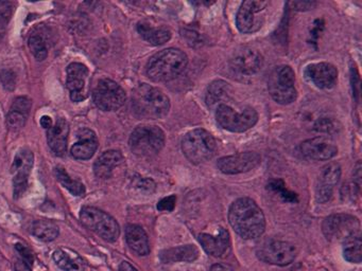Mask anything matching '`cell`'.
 Here are the masks:
<instances>
[{"instance_id":"cell-21","label":"cell","mask_w":362,"mask_h":271,"mask_svg":"<svg viewBox=\"0 0 362 271\" xmlns=\"http://www.w3.org/2000/svg\"><path fill=\"white\" fill-rule=\"evenodd\" d=\"M70 135V124L64 118H59L56 124L47 129V141L53 154L64 156L67 151V139Z\"/></svg>"},{"instance_id":"cell-44","label":"cell","mask_w":362,"mask_h":271,"mask_svg":"<svg viewBox=\"0 0 362 271\" xmlns=\"http://www.w3.org/2000/svg\"><path fill=\"white\" fill-rule=\"evenodd\" d=\"M119 271H139L135 267L132 266L129 262H123L120 264Z\"/></svg>"},{"instance_id":"cell-14","label":"cell","mask_w":362,"mask_h":271,"mask_svg":"<svg viewBox=\"0 0 362 271\" xmlns=\"http://www.w3.org/2000/svg\"><path fill=\"white\" fill-rule=\"evenodd\" d=\"M261 162V155L255 152H245L222 157L218 160L217 166L224 174L235 175L249 172L259 166Z\"/></svg>"},{"instance_id":"cell-24","label":"cell","mask_w":362,"mask_h":271,"mask_svg":"<svg viewBox=\"0 0 362 271\" xmlns=\"http://www.w3.org/2000/svg\"><path fill=\"white\" fill-rule=\"evenodd\" d=\"M125 241L130 248L139 255H148L150 253L148 235L145 230L137 225H129L125 228Z\"/></svg>"},{"instance_id":"cell-39","label":"cell","mask_w":362,"mask_h":271,"mask_svg":"<svg viewBox=\"0 0 362 271\" xmlns=\"http://www.w3.org/2000/svg\"><path fill=\"white\" fill-rule=\"evenodd\" d=\"M15 249H17V252L21 254V259H23L21 261H23L26 264L31 267V265L34 262V257H33L32 251H31L28 247L23 245V243H17V245H15Z\"/></svg>"},{"instance_id":"cell-4","label":"cell","mask_w":362,"mask_h":271,"mask_svg":"<svg viewBox=\"0 0 362 271\" xmlns=\"http://www.w3.org/2000/svg\"><path fill=\"white\" fill-rule=\"evenodd\" d=\"M182 151L192 164H203L216 154L217 143L212 133L203 129H197L184 136Z\"/></svg>"},{"instance_id":"cell-35","label":"cell","mask_w":362,"mask_h":271,"mask_svg":"<svg viewBox=\"0 0 362 271\" xmlns=\"http://www.w3.org/2000/svg\"><path fill=\"white\" fill-rule=\"evenodd\" d=\"M31 106H32V102L28 97H19L13 101L11 111H17V113H23V115L28 117L31 111Z\"/></svg>"},{"instance_id":"cell-26","label":"cell","mask_w":362,"mask_h":271,"mask_svg":"<svg viewBox=\"0 0 362 271\" xmlns=\"http://www.w3.org/2000/svg\"><path fill=\"white\" fill-rule=\"evenodd\" d=\"M137 31L145 42H148L153 46H161V45L166 44L171 39V32L168 29L163 28V27L157 28V27H153L150 23H145V21L137 25Z\"/></svg>"},{"instance_id":"cell-18","label":"cell","mask_w":362,"mask_h":271,"mask_svg":"<svg viewBox=\"0 0 362 271\" xmlns=\"http://www.w3.org/2000/svg\"><path fill=\"white\" fill-rule=\"evenodd\" d=\"M88 76V67L81 63H72L67 67L66 85L70 91V99L74 103L84 101L88 97L86 89Z\"/></svg>"},{"instance_id":"cell-31","label":"cell","mask_w":362,"mask_h":271,"mask_svg":"<svg viewBox=\"0 0 362 271\" xmlns=\"http://www.w3.org/2000/svg\"><path fill=\"white\" fill-rule=\"evenodd\" d=\"M361 237H360V235L351 237V239H348V241H344V259L350 263H356V264L361 263Z\"/></svg>"},{"instance_id":"cell-10","label":"cell","mask_w":362,"mask_h":271,"mask_svg":"<svg viewBox=\"0 0 362 271\" xmlns=\"http://www.w3.org/2000/svg\"><path fill=\"white\" fill-rule=\"evenodd\" d=\"M257 255L268 264L287 266L296 259V249L289 241L268 239L257 246Z\"/></svg>"},{"instance_id":"cell-27","label":"cell","mask_w":362,"mask_h":271,"mask_svg":"<svg viewBox=\"0 0 362 271\" xmlns=\"http://www.w3.org/2000/svg\"><path fill=\"white\" fill-rule=\"evenodd\" d=\"M53 261L63 271H84V262L77 253L70 254L66 250L58 249L52 254Z\"/></svg>"},{"instance_id":"cell-17","label":"cell","mask_w":362,"mask_h":271,"mask_svg":"<svg viewBox=\"0 0 362 271\" xmlns=\"http://www.w3.org/2000/svg\"><path fill=\"white\" fill-rule=\"evenodd\" d=\"M340 177H341V168L336 162H332L322 169L316 180V202L324 204L332 198L334 186H337Z\"/></svg>"},{"instance_id":"cell-6","label":"cell","mask_w":362,"mask_h":271,"mask_svg":"<svg viewBox=\"0 0 362 271\" xmlns=\"http://www.w3.org/2000/svg\"><path fill=\"white\" fill-rule=\"evenodd\" d=\"M268 89L271 97L281 105H288L296 101L298 91L296 88V74L287 65L275 67L269 76Z\"/></svg>"},{"instance_id":"cell-43","label":"cell","mask_w":362,"mask_h":271,"mask_svg":"<svg viewBox=\"0 0 362 271\" xmlns=\"http://www.w3.org/2000/svg\"><path fill=\"white\" fill-rule=\"evenodd\" d=\"M41 125L45 127V129H48L49 127H52V120H51L48 116H44V117H42V119H41Z\"/></svg>"},{"instance_id":"cell-19","label":"cell","mask_w":362,"mask_h":271,"mask_svg":"<svg viewBox=\"0 0 362 271\" xmlns=\"http://www.w3.org/2000/svg\"><path fill=\"white\" fill-rule=\"evenodd\" d=\"M307 78L321 89H330L337 83L338 70L330 63H316L307 67Z\"/></svg>"},{"instance_id":"cell-45","label":"cell","mask_w":362,"mask_h":271,"mask_svg":"<svg viewBox=\"0 0 362 271\" xmlns=\"http://www.w3.org/2000/svg\"><path fill=\"white\" fill-rule=\"evenodd\" d=\"M210 271H234L233 269L230 267L225 266V265L216 264L210 268Z\"/></svg>"},{"instance_id":"cell-16","label":"cell","mask_w":362,"mask_h":271,"mask_svg":"<svg viewBox=\"0 0 362 271\" xmlns=\"http://www.w3.org/2000/svg\"><path fill=\"white\" fill-rule=\"evenodd\" d=\"M263 63V56L259 51L252 48H241L234 52L230 66L238 74L252 76L259 72Z\"/></svg>"},{"instance_id":"cell-36","label":"cell","mask_w":362,"mask_h":271,"mask_svg":"<svg viewBox=\"0 0 362 271\" xmlns=\"http://www.w3.org/2000/svg\"><path fill=\"white\" fill-rule=\"evenodd\" d=\"M0 82L3 84L5 89L12 91L17 86V74L10 69H3L0 72Z\"/></svg>"},{"instance_id":"cell-25","label":"cell","mask_w":362,"mask_h":271,"mask_svg":"<svg viewBox=\"0 0 362 271\" xmlns=\"http://www.w3.org/2000/svg\"><path fill=\"white\" fill-rule=\"evenodd\" d=\"M199 257V249L194 245H185L176 248L166 249L159 254V259L165 264L178 262H194Z\"/></svg>"},{"instance_id":"cell-1","label":"cell","mask_w":362,"mask_h":271,"mask_svg":"<svg viewBox=\"0 0 362 271\" xmlns=\"http://www.w3.org/2000/svg\"><path fill=\"white\" fill-rule=\"evenodd\" d=\"M229 221L236 233L245 239H257L265 232V215L251 198H239L232 204Z\"/></svg>"},{"instance_id":"cell-9","label":"cell","mask_w":362,"mask_h":271,"mask_svg":"<svg viewBox=\"0 0 362 271\" xmlns=\"http://www.w3.org/2000/svg\"><path fill=\"white\" fill-rule=\"evenodd\" d=\"M322 230L330 241H345L360 235V221L350 214H332L324 219Z\"/></svg>"},{"instance_id":"cell-23","label":"cell","mask_w":362,"mask_h":271,"mask_svg":"<svg viewBox=\"0 0 362 271\" xmlns=\"http://www.w3.org/2000/svg\"><path fill=\"white\" fill-rule=\"evenodd\" d=\"M125 161L123 154L119 151H106L100 155L94 164V173L98 178L109 180L113 175L114 170L121 166Z\"/></svg>"},{"instance_id":"cell-12","label":"cell","mask_w":362,"mask_h":271,"mask_svg":"<svg viewBox=\"0 0 362 271\" xmlns=\"http://www.w3.org/2000/svg\"><path fill=\"white\" fill-rule=\"evenodd\" d=\"M269 3L267 1H245L240 6L236 25L241 33H255L263 27L265 23V13Z\"/></svg>"},{"instance_id":"cell-42","label":"cell","mask_w":362,"mask_h":271,"mask_svg":"<svg viewBox=\"0 0 362 271\" xmlns=\"http://www.w3.org/2000/svg\"><path fill=\"white\" fill-rule=\"evenodd\" d=\"M15 271H31V268L23 261L19 260L15 263Z\"/></svg>"},{"instance_id":"cell-7","label":"cell","mask_w":362,"mask_h":271,"mask_svg":"<svg viewBox=\"0 0 362 271\" xmlns=\"http://www.w3.org/2000/svg\"><path fill=\"white\" fill-rule=\"evenodd\" d=\"M80 219L86 228L97 233L104 241L114 243L119 237L120 228L117 221L110 214L98 208H82Z\"/></svg>"},{"instance_id":"cell-13","label":"cell","mask_w":362,"mask_h":271,"mask_svg":"<svg viewBox=\"0 0 362 271\" xmlns=\"http://www.w3.org/2000/svg\"><path fill=\"white\" fill-rule=\"evenodd\" d=\"M34 164L33 153L28 149H23L15 155L12 174H13V186H14V198L21 197L28 186V178Z\"/></svg>"},{"instance_id":"cell-22","label":"cell","mask_w":362,"mask_h":271,"mask_svg":"<svg viewBox=\"0 0 362 271\" xmlns=\"http://www.w3.org/2000/svg\"><path fill=\"white\" fill-rule=\"evenodd\" d=\"M78 137L80 140L72 145L70 154L78 160H88L94 156L98 149L96 133L90 129H82L79 131Z\"/></svg>"},{"instance_id":"cell-33","label":"cell","mask_w":362,"mask_h":271,"mask_svg":"<svg viewBox=\"0 0 362 271\" xmlns=\"http://www.w3.org/2000/svg\"><path fill=\"white\" fill-rule=\"evenodd\" d=\"M268 188L271 190V191L274 192L277 195L281 196L285 202H291V204L298 202V195H296V193L291 192L290 190H288V188H286V186H285L283 180H271V182L268 184Z\"/></svg>"},{"instance_id":"cell-15","label":"cell","mask_w":362,"mask_h":271,"mask_svg":"<svg viewBox=\"0 0 362 271\" xmlns=\"http://www.w3.org/2000/svg\"><path fill=\"white\" fill-rule=\"evenodd\" d=\"M300 152L303 156L312 160H330L337 156L338 147L334 141L325 137L308 139L300 144Z\"/></svg>"},{"instance_id":"cell-20","label":"cell","mask_w":362,"mask_h":271,"mask_svg":"<svg viewBox=\"0 0 362 271\" xmlns=\"http://www.w3.org/2000/svg\"><path fill=\"white\" fill-rule=\"evenodd\" d=\"M199 241L208 254L216 257H224L231 247L229 231L224 228H220L219 232L216 235L202 233L199 235Z\"/></svg>"},{"instance_id":"cell-3","label":"cell","mask_w":362,"mask_h":271,"mask_svg":"<svg viewBox=\"0 0 362 271\" xmlns=\"http://www.w3.org/2000/svg\"><path fill=\"white\" fill-rule=\"evenodd\" d=\"M188 64V58L180 49L168 48L159 51L149 60L145 72L153 82H169L178 78Z\"/></svg>"},{"instance_id":"cell-41","label":"cell","mask_w":362,"mask_h":271,"mask_svg":"<svg viewBox=\"0 0 362 271\" xmlns=\"http://www.w3.org/2000/svg\"><path fill=\"white\" fill-rule=\"evenodd\" d=\"M293 10L296 11H307V10L314 9L316 6L314 1H292L289 3Z\"/></svg>"},{"instance_id":"cell-37","label":"cell","mask_w":362,"mask_h":271,"mask_svg":"<svg viewBox=\"0 0 362 271\" xmlns=\"http://www.w3.org/2000/svg\"><path fill=\"white\" fill-rule=\"evenodd\" d=\"M12 10H13V7H12L11 3L0 1V30L9 23L10 19H11Z\"/></svg>"},{"instance_id":"cell-5","label":"cell","mask_w":362,"mask_h":271,"mask_svg":"<svg viewBox=\"0 0 362 271\" xmlns=\"http://www.w3.org/2000/svg\"><path fill=\"white\" fill-rule=\"evenodd\" d=\"M164 144V131L154 125H141L134 129L130 136V149L137 156H155L162 151Z\"/></svg>"},{"instance_id":"cell-2","label":"cell","mask_w":362,"mask_h":271,"mask_svg":"<svg viewBox=\"0 0 362 271\" xmlns=\"http://www.w3.org/2000/svg\"><path fill=\"white\" fill-rule=\"evenodd\" d=\"M132 111L139 119H163L170 111V100L159 88L141 84L132 96Z\"/></svg>"},{"instance_id":"cell-30","label":"cell","mask_w":362,"mask_h":271,"mask_svg":"<svg viewBox=\"0 0 362 271\" xmlns=\"http://www.w3.org/2000/svg\"><path fill=\"white\" fill-rule=\"evenodd\" d=\"M54 174H56L57 180L61 182L63 186H64L66 190L70 192L74 196H82L86 194V186L82 184L80 180H72L70 177V175L67 174L66 171L63 168L56 169L54 171Z\"/></svg>"},{"instance_id":"cell-38","label":"cell","mask_w":362,"mask_h":271,"mask_svg":"<svg viewBox=\"0 0 362 271\" xmlns=\"http://www.w3.org/2000/svg\"><path fill=\"white\" fill-rule=\"evenodd\" d=\"M314 129L319 133H330L332 131H336V123L334 121H332L328 118H324V119L319 120L314 124Z\"/></svg>"},{"instance_id":"cell-34","label":"cell","mask_w":362,"mask_h":271,"mask_svg":"<svg viewBox=\"0 0 362 271\" xmlns=\"http://www.w3.org/2000/svg\"><path fill=\"white\" fill-rule=\"evenodd\" d=\"M26 121H27V116L23 113H17V111H10L7 116V125L12 131H19L25 127Z\"/></svg>"},{"instance_id":"cell-29","label":"cell","mask_w":362,"mask_h":271,"mask_svg":"<svg viewBox=\"0 0 362 271\" xmlns=\"http://www.w3.org/2000/svg\"><path fill=\"white\" fill-rule=\"evenodd\" d=\"M230 94V85L224 80H217L212 82L206 92V103L210 107L222 105V102L228 99Z\"/></svg>"},{"instance_id":"cell-11","label":"cell","mask_w":362,"mask_h":271,"mask_svg":"<svg viewBox=\"0 0 362 271\" xmlns=\"http://www.w3.org/2000/svg\"><path fill=\"white\" fill-rule=\"evenodd\" d=\"M94 103L103 111H115L125 104L127 94L116 82L101 78L92 91Z\"/></svg>"},{"instance_id":"cell-32","label":"cell","mask_w":362,"mask_h":271,"mask_svg":"<svg viewBox=\"0 0 362 271\" xmlns=\"http://www.w3.org/2000/svg\"><path fill=\"white\" fill-rule=\"evenodd\" d=\"M28 45L35 60L39 61V62L46 60L47 56H48V49H47L44 39L41 35H31L29 37Z\"/></svg>"},{"instance_id":"cell-28","label":"cell","mask_w":362,"mask_h":271,"mask_svg":"<svg viewBox=\"0 0 362 271\" xmlns=\"http://www.w3.org/2000/svg\"><path fill=\"white\" fill-rule=\"evenodd\" d=\"M31 233L42 241H52L60 235L59 226L49 219H39L31 226Z\"/></svg>"},{"instance_id":"cell-40","label":"cell","mask_w":362,"mask_h":271,"mask_svg":"<svg viewBox=\"0 0 362 271\" xmlns=\"http://www.w3.org/2000/svg\"><path fill=\"white\" fill-rule=\"evenodd\" d=\"M177 197L174 195L169 196L161 200L157 205V209L163 212H171L176 207Z\"/></svg>"},{"instance_id":"cell-8","label":"cell","mask_w":362,"mask_h":271,"mask_svg":"<svg viewBox=\"0 0 362 271\" xmlns=\"http://www.w3.org/2000/svg\"><path fill=\"white\" fill-rule=\"evenodd\" d=\"M216 120L222 129L232 133H243L257 124L259 115L252 107L243 108V111H236L228 104L216 108Z\"/></svg>"}]
</instances>
